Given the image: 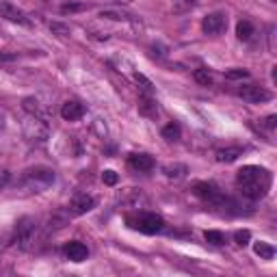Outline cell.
<instances>
[{
    "label": "cell",
    "instance_id": "31",
    "mask_svg": "<svg viewBox=\"0 0 277 277\" xmlns=\"http://www.w3.org/2000/svg\"><path fill=\"white\" fill-rule=\"evenodd\" d=\"M11 59H13V54H0V63H2V61H11Z\"/></svg>",
    "mask_w": 277,
    "mask_h": 277
},
{
    "label": "cell",
    "instance_id": "16",
    "mask_svg": "<svg viewBox=\"0 0 277 277\" xmlns=\"http://www.w3.org/2000/svg\"><path fill=\"white\" fill-rule=\"evenodd\" d=\"M251 35H253V26H251V22H247V20H241L236 24V37L241 41H249L251 39Z\"/></svg>",
    "mask_w": 277,
    "mask_h": 277
},
{
    "label": "cell",
    "instance_id": "22",
    "mask_svg": "<svg viewBox=\"0 0 277 277\" xmlns=\"http://www.w3.org/2000/svg\"><path fill=\"white\" fill-rule=\"evenodd\" d=\"M249 72L247 69H241V67H236V69H227L225 72V78L227 80H241V78H247Z\"/></svg>",
    "mask_w": 277,
    "mask_h": 277
},
{
    "label": "cell",
    "instance_id": "5",
    "mask_svg": "<svg viewBox=\"0 0 277 277\" xmlns=\"http://www.w3.org/2000/svg\"><path fill=\"white\" fill-rule=\"evenodd\" d=\"M24 134H26V139H29L31 143H46V139H48V126L43 123V119L32 117L31 122H26Z\"/></svg>",
    "mask_w": 277,
    "mask_h": 277
},
{
    "label": "cell",
    "instance_id": "17",
    "mask_svg": "<svg viewBox=\"0 0 277 277\" xmlns=\"http://www.w3.org/2000/svg\"><path fill=\"white\" fill-rule=\"evenodd\" d=\"M162 173H165L167 178L180 180V178L186 176V167H184V165H165V167H162Z\"/></svg>",
    "mask_w": 277,
    "mask_h": 277
},
{
    "label": "cell",
    "instance_id": "30",
    "mask_svg": "<svg viewBox=\"0 0 277 277\" xmlns=\"http://www.w3.org/2000/svg\"><path fill=\"white\" fill-rule=\"evenodd\" d=\"M275 123H277V117L275 115H269L267 117V128H275Z\"/></svg>",
    "mask_w": 277,
    "mask_h": 277
},
{
    "label": "cell",
    "instance_id": "13",
    "mask_svg": "<svg viewBox=\"0 0 277 277\" xmlns=\"http://www.w3.org/2000/svg\"><path fill=\"white\" fill-rule=\"evenodd\" d=\"M83 115H85V106L78 104V102H65L61 108V117L65 122H78Z\"/></svg>",
    "mask_w": 277,
    "mask_h": 277
},
{
    "label": "cell",
    "instance_id": "25",
    "mask_svg": "<svg viewBox=\"0 0 277 277\" xmlns=\"http://www.w3.org/2000/svg\"><path fill=\"white\" fill-rule=\"evenodd\" d=\"M195 80H197L199 85H206V87L213 83V78H210V74L206 72V69H197V72H195Z\"/></svg>",
    "mask_w": 277,
    "mask_h": 277
},
{
    "label": "cell",
    "instance_id": "33",
    "mask_svg": "<svg viewBox=\"0 0 277 277\" xmlns=\"http://www.w3.org/2000/svg\"><path fill=\"white\" fill-rule=\"evenodd\" d=\"M0 130H2V119H0Z\"/></svg>",
    "mask_w": 277,
    "mask_h": 277
},
{
    "label": "cell",
    "instance_id": "1",
    "mask_svg": "<svg viewBox=\"0 0 277 277\" xmlns=\"http://www.w3.org/2000/svg\"><path fill=\"white\" fill-rule=\"evenodd\" d=\"M236 182L241 186V191L245 197L249 199H262L264 195L271 191V171L264 169V167H258V165H247L238 171L236 176Z\"/></svg>",
    "mask_w": 277,
    "mask_h": 277
},
{
    "label": "cell",
    "instance_id": "11",
    "mask_svg": "<svg viewBox=\"0 0 277 277\" xmlns=\"http://www.w3.org/2000/svg\"><path fill=\"white\" fill-rule=\"evenodd\" d=\"M65 256H67V260H72V262H85L87 256H89V249L80 241H69L65 245Z\"/></svg>",
    "mask_w": 277,
    "mask_h": 277
},
{
    "label": "cell",
    "instance_id": "9",
    "mask_svg": "<svg viewBox=\"0 0 277 277\" xmlns=\"http://www.w3.org/2000/svg\"><path fill=\"white\" fill-rule=\"evenodd\" d=\"M0 15H2L4 20L15 22V24H22V26H29L31 24L29 18H26V15L22 13L15 4H11V2H0Z\"/></svg>",
    "mask_w": 277,
    "mask_h": 277
},
{
    "label": "cell",
    "instance_id": "29",
    "mask_svg": "<svg viewBox=\"0 0 277 277\" xmlns=\"http://www.w3.org/2000/svg\"><path fill=\"white\" fill-rule=\"evenodd\" d=\"M80 9H85L83 4H63L61 7L63 13H72V11H80Z\"/></svg>",
    "mask_w": 277,
    "mask_h": 277
},
{
    "label": "cell",
    "instance_id": "28",
    "mask_svg": "<svg viewBox=\"0 0 277 277\" xmlns=\"http://www.w3.org/2000/svg\"><path fill=\"white\" fill-rule=\"evenodd\" d=\"M50 29H52L54 32H61V35H69V29H67V26L57 24V22H54V24H50Z\"/></svg>",
    "mask_w": 277,
    "mask_h": 277
},
{
    "label": "cell",
    "instance_id": "14",
    "mask_svg": "<svg viewBox=\"0 0 277 277\" xmlns=\"http://www.w3.org/2000/svg\"><path fill=\"white\" fill-rule=\"evenodd\" d=\"M238 156H243L241 148H225V150L216 152V160L219 162H234V160H238Z\"/></svg>",
    "mask_w": 277,
    "mask_h": 277
},
{
    "label": "cell",
    "instance_id": "15",
    "mask_svg": "<svg viewBox=\"0 0 277 277\" xmlns=\"http://www.w3.org/2000/svg\"><path fill=\"white\" fill-rule=\"evenodd\" d=\"M253 251L262 260H273V256H275V247L271 245V243H264V241L256 243V245H253Z\"/></svg>",
    "mask_w": 277,
    "mask_h": 277
},
{
    "label": "cell",
    "instance_id": "19",
    "mask_svg": "<svg viewBox=\"0 0 277 277\" xmlns=\"http://www.w3.org/2000/svg\"><path fill=\"white\" fill-rule=\"evenodd\" d=\"M204 238L210 243V245H223L225 243V236L221 234V232H216V230H206Z\"/></svg>",
    "mask_w": 277,
    "mask_h": 277
},
{
    "label": "cell",
    "instance_id": "20",
    "mask_svg": "<svg viewBox=\"0 0 277 277\" xmlns=\"http://www.w3.org/2000/svg\"><path fill=\"white\" fill-rule=\"evenodd\" d=\"M24 108L31 113V115H35V117H39V119L43 117L41 115V108H39V102H37L35 97H26V100H24Z\"/></svg>",
    "mask_w": 277,
    "mask_h": 277
},
{
    "label": "cell",
    "instance_id": "26",
    "mask_svg": "<svg viewBox=\"0 0 277 277\" xmlns=\"http://www.w3.org/2000/svg\"><path fill=\"white\" fill-rule=\"evenodd\" d=\"M102 18H111V20H128V13H119V11H102Z\"/></svg>",
    "mask_w": 277,
    "mask_h": 277
},
{
    "label": "cell",
    "instance_id": "18",
    "mask_svg": "<svg viewBox=\"0 0 277 277\" xmlns=\"http://www.w3.org/2000/svg\"><path fill=\"white\" fill-rule=\"evenodd\" d=\"M162 137L169 141V143L178 141L180 139V126H178V123H167V126L162 128Z\"/></svg>",
    "mask_w": 277,
    "mask_h": 277
},
{
    "label": "cell",
    "instance_id": "7",
    "mask_svg": "<svg viewBox=\"0 0 277 277\" xmlns=\"http://www.w3.org/2000/svg\"><path fill=\"white\" fill-rule=\"evenodd\" d=\"M225 15L223 13H210L206 15L204 22H202V29L206 35H219V32L225 31Z\"/></svg>",
    "mask_w": 277,
    "mask_h": 277
},
{
    "label": "cell",
    "instance_id": "21",
    "mask_svg": "<svg viewBox=\"0 0 277 277\" xmlns=\"http://www.w3.org/2000/svg\"><path fill=\"white\" fill-rule=\"evenodd\" d=\"M139 111L143 113V115H156V104L154 100H150V97H143L139 104Z\"/></svg>",
    "mask_w": 277,
    "mask_h": 277
},
{
    "label": "cell",
    "instance_id": "4",
    "mask_svg": "<svg viewBox=\"0 0 277 277\" xmlns=\"http://www.w3.org/2000/svg\"><path fill=\"white\" fill-rule=\"evenodd\" d=\"M35 225H37L35 219H31V216L20 219L18 227H15V245H20L22 249H29V243L35 236Z\"/></svg>",
    "mask_w": 277,
    "mask_h": 277
},
{
    "label": "cell",
    "instance_id": "24",
    "mask_svg": "<svg viewBox=\"0 0 277 277\" xmlns=\"http://www.w3.org/2000/svg\"><path fill=\"white\" fill-rule=\"evenodd\" d=\"M102 182H104L106 186H115V184L119 182V176L113 169H106L104 173H102Z\"/></svg>",
    "mask_w": 277,
    "mask_h": 277
},
{
    "label": "cell",
    "instance_id": "12",
    "mask_svg": "<svg viewBox=\"0 0 277 277\" xmlns=\"http://www.w3.org/2000/svg\"><path fill=\"white\" fill-rule=\"evenodd\" d=\"M128 165L134 171H152L154 169V158L150 154H132L128 158Z\"/></svg>",
    "mask_w": 277,
    "mask_h": 277
},
{
    "label": "cell",
    "instance_id": "23",
    "mask_svg": "<svg viewBox=\"0 0 277 277\" xmlns=\"http://www.w3.org/2000/svg\"><path fill=\"white\" fill-rule=\"evenodd\" d=\"M234 241H236V245L245 247L247 243L251 241V232H249V230H238L236 234H234Z\"/></svg>",
    "mask_w": 277,
    "mask_h": 277
},
{
    "label": "cell",
    "instance_id": "27",
    "mask_svg": "<svg viewBox=\"0 0 277 277\" xmlns=\"http://www.w3.org/2000/svg\"><path fill=\"white\" fill-rule=\"evenodd\" d=\"M134 78H137V83H141V85H143V87H141V89H143L145 93H152V83H150L148 78H145L143 74H137V76H134Z\"/></svg>",
    "mask_w": 277,
    "mask_h": 277
},
{
    "label": "cell",
    "instance_id": "6",
    "mask_svg": "<svg viewBox=\"0 0 277 277\" xmlns=\"http://www.w3.org/2000/svg\"><path fill=\"white\" fill-rule=\"evenodd\" d=\"M195 195H197V197H202V199H206V202H210V204H216V206L225 204L223 195H221V191L215 186L213 182H197V184H195Z\"/></svg>",
    "mask_w": 277,
    "mask_h": 277
},
{
    "label": "cell",
    "instance_id": "2",
    "mask_svg": "<svg viewBox=\"0 0 277 277\" xmlns=\"http://www.w3.org/2000/svg\"><path fill=\"white\" fill-rule=\"evenodd\" d=\"M126 223L132 227V230L141 232V234H158V232H162V227H165L162 216L154 215V213H145V210L126 215Z\"/></svg>",
    "mask_w": 277,
    "mask_h": 277
},
{
    "label": "cell",
    "instance_id": "10",
    "mask_svg": "<svg viewBox=\"0 0 277 277\" xmlns=\"http://www.w3.org/2000/svg\"><path fill=\"white\" fill-rule=\"evenodd\" d=\"M95 206V199L91 197V195H76V197L69 202V213L72 215H85L89 213V210H93Z\"/></svg>",
    "mask_w": 277,
    "mask_h": 277
},
{
    "label": "cell",
    "instance_id": "32",
    "mask_svg": "<svg viewBox=\"0 0 277 277\" xmlns=\"http://www.w3.org/2000/svg\"><path fill=\"white\" fill-rule=\"evenodd\" d=\"M184 2H186V4H195V2H197V0H184Z\"/></svg>",
    "mask_w": 277,
    "mask_h": 277
},
{
    "label": "cell",
    "instance_id": "8",
    "mask_svg": "<svg viewBox=\"0 0 277 277\" xmlns=\"http://www.w3.org/2000/svg\"><path fill=\"white\" fill-rule=\"evenodd\" d=\"M241 97L247 102H251V104H260V102H267L271 100V93L267 89H262V87L258 85H247L241 89Z\"/></svg>",
    "mask_w": 277,
    "mask_h": 277
},
{
    "label": "cell",
    "instance_id": "3",
    "mask_svg": "<svg viewBox=\"0 0 277 277\" xmlns=\"http://www.w3.org/2000/svg\"><path fill=\"white\" fill-rule=\"evenodd\" d=\"M54 182V171L48 169V167H35V169H29L24 176V184L32 191H43V188L52 186Z\"/></svg>",
    "mask_w": 277,
    "mask_h": 277
}]
</instances>
